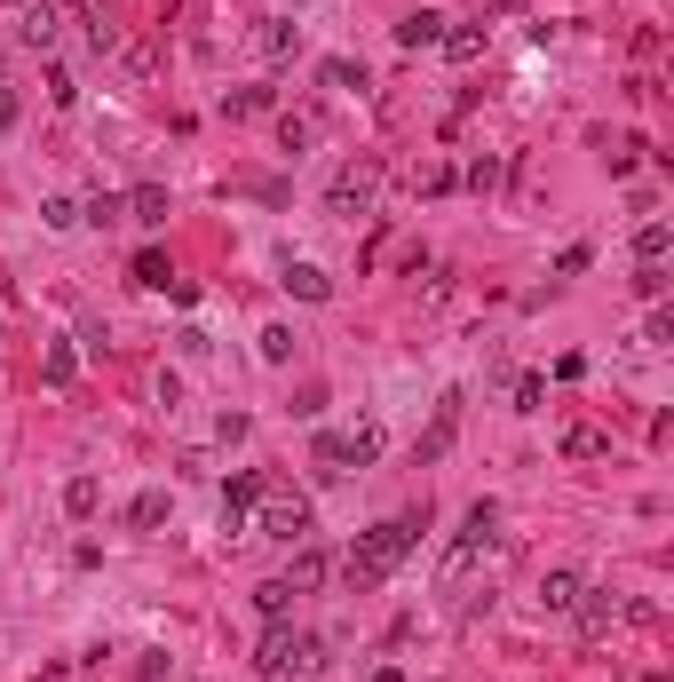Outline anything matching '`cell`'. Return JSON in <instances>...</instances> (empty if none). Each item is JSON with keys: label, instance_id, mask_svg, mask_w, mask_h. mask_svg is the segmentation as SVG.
<instances>
[{"label": "cell", "instance_id": "cell-34", "mask_svg": "<svg viewBox=\"0 0 674 682\" xmlns=\"http://www.w3.org/2000/svg\"><path fill=\"white\" fill-rule=\"evenodd\" d=\"M41 223H48V230H72V223H80V207H72V198H48Z\"/></svg>", "mask_w": 674, "mask_h": 682}, {"label": "cell", "instance_id": "cell-8", "mask_svg": "<svg viewBox=\"0 0 674 682\" xmlns=\"http://www.w3.org/2000/svg\"><path fill=\"white\" fill-rule=\"evenodd\" d=\"M571 611H580V635L603 643V635H612V620H619V595H612V588H580V603H571Z\"/></svg>", "mask_w": 674, "mask_h": 682}, {"label": "cell", "instance_id": "cell-2", "mask_svg": "<svg viewBox=\"0 0 674 682\" xmlns=\"http://www.w3.org/2000/svg\"><path fill=\"white\" fill-rule=\"evenodd\" d=\"M492 539H500V508L492 500H477V508H468V516H460V532H453V548H445V564H436V588H460V579L468 571H477L484 564V548H492Z\"/></svg>", "mask_w": 674, "mask_h": 682}, {"label": "cell", "instance_id": "cell-24", "mask_svg": "<svg viewBox=\"0 0 674 682\" xmlns=\"http://www.w3.org/2000/svg\"><path fill=\"white\" fill-rule=\"evenodd\" d=\"M318 80L350 95V88H365V64H350V56H325V64H318Z\"/></svg>", "mask_w": 674, "mask_h": 682}, {"label": "cell", "instance_id": "cell-25", "mask_svg": "<svg viewBox=\"0 0 674 682\" xmlns=\"http://www.w3.org/2000/svg\"><path fill=\"white\" fill-rule=\"evenodd\" d=\"M80 223H95V230H112V223H127V198H112V191H95L88 207H80Z\"/></svg>", "mask_w": 674, "mask_h": 682}, {"label": "cell", "instance_id": "cell-13", "mask_svg": "<svg viewBox=\"0 0 674 682\" xmlns=\"http://www.w3.org/2000/svg\"><path fill=\"white\" fill-rule=\"evenodd\" d=\"M484 41H492V24H445V41H436V48H445L453 64H477Z\"/></svg>", "mask_w": 674, "mask_h": 682}, {"label": "cell", "instance_id": "cell-15", "mask_svg": "<svg viewBox=\"0 0 674 682\" xmlns=\"http://www.w3.org/2000/svg\"><path fill=\"white\" fill-rule=\"evenodd\" d=\"M436 41H445V16H436V9H413L397 24V48H436Z\"/></svg>", "mask_w": 674, "mask_h": 682}, {"label": "cell", "instance_id": "cell-31", "mask_svg": "<svg viewBox=\"0 0 674 682\" xmlns=\"http://www.w3.org/2000/svg\"><path fill=\"white\" fill-rule=\"evenodd\" d=\"M48 104L72 112V104H80V80H72V72H48Z\"/></svg>", "mask_w": 674, "mask_h": 682}, {"label": "cell", "instance_id": "cell-37", "mask_svg": "<svg viewBox=\"0 0 674 682\" xmlns=\"http://www.w3.org/2000/svg\"><path fill=\"white\" fill-rule=\"evenodd\" d=\"M365 682H404V667H374V674H365Z\"/></svg>", "mask_w": 674, "mask_h": 682}, {"label": "cell", "instance_id": "cell-36", "mask_svg": "<svg viewBox=\"0 0 674 682\" xmlns=\"http://www.w3.org/2000/svg\"><path fill=\"white\" fill-rule=\"evenodd\" d=\"M9 127H16V95H9V88H0V135H9Z\"/></svg>", "mask_w": 674, "mask_h": 682}, {"label": "cell", "instance_id": "cell-16", "mask_svg": "<svg viewBox=\"0 0 674 682\" xmlns=\"http://www.w3.org/2000/svg\"><path fill=\"white\" fill-rule=\"evenodd\" d=\"M72 373H80V350H72V341H48V357H41V382H48V389H72Z\"/></svg>", "mask_w": 674, "mask_h": 682}, {"label": "cell", "instance_id": "cell-18", "mask_svg": "<svg viewBox=\"0 0 674 682\" xmlns=\"http://www.w3.org/2000/svg\"><path fill=\"white\" fill-rule=\"evenodd\" d=\"M127 279H135V286H151V294H167V279H175V262H167L159 247H144V254L127 262Z\"/></svg>", "mask_w": 674, "mask_h": 682}, {"label": "cell", "instance_id": "cell-10", "mask_svg": "<svg viewBox=\"0 0 674 682\" xmlns=\"http://www.w3.org/2000/svg\"><path fill=\"white\" fill-rule=\"evenodd\" d=\"M56 32H64V16L48 9V0H24V16H16V41H24V48H56Z\"/></svg>", "mask_w": 674, "mask_h": 682}, {"label": "cell", "instance_id": "cell-33", "mask_svg": "<svg viewBox=\"0 0 674 682\" xmlns=\"http://www.w3.org/2000/svg\"><path fill=\"white\" fill-rule=\"evenodd\" d=\"M539 405H548V382H539V373H524V382H516V413H539Z\"/></svg>", "mask_w": 674, "mask_h": 682}, {"label": "cell", "instance_id": "cell-23", "mask_svg": "<svg viewBox=\"0 0 674 682\" xmlns=\"http://www.w3.org/2000/svg\"><path fill=\"white\" fill-rule=\"evenodd\" d=\"M95 500H104V485H95V476H72V485H64V516H95Z\"/></svg>", "mask_w": 674, "mask_h": 682}, {"label": "cell", "instance_id": "cell-17", "mask_svg": "<svg viewBox=\"0 0 674 682\" xmlns=\"http://www.w3.org/2000/svg\"><path fill=\"white\" fill-rule=\"evenodd\" d=\"M286 588H294V595H310V588H325V556L310 548V539H301V548H294V571H286Z\"/></svg>", "mask_w": 674, "mask_h": 682}, {"label": "cell", "instance_id": "cell-14", "mask_svg": "<svg viewBox=\"0 0 674 682\" xmlns=\"http://www.w3.org/2000/svg\"><path fill=\"white\" fill-rule=\"evenodd\" d=\"M286 294L294 302H333V279H325L318 262H286Z\"/></svg>", "mask_w": 674, "mask_h": 682}, {"label": "cell", "instance_id": "cell-7", "mask_svg": "<svg viewBox=\"0 0 674 682\" xmlns=\"http://www.w3.org/2000/svg\"><path fill=\"white\" fill-rule=\"evenodd\" d=\"M460 405H468L460 389H445V397H436V421H429V436L413 445V453H421V468H436V461L453 453V436H460Z\"/></svg>", "mask_w": 674, "mask_h": 682}, {"label": "cell", "instance_id": "cell-21", "mask_svg": "<svg viewBox=\"0 0 674 682\" xmlns=\"http://www.w3.org/2000/svg\"><path fill=\"white\" fill-rule=\"evenodd\" d=\"M254 611H262L270 627H278L286 611H294V588H286V579H262V588H254Z\"/></svg>", "mask_w": 674, "mask_h": 682}, {"label": "cell", "instance_id": "cell-26", "mask_svg": "<svg viewBox=\"0 0 674 682\" xmlns=\"http://www.w3.org/2000/svg\"><path fill=\"white\" fill-rule=\"evenodd\" d=\"M127 524H135V532H159V524H167V492H144V500L127 508Z\"/></svg>", "mask_w": 674, "mask_h": 682}, {"label": "cell", "instance_id": "cell-39", "mask_svg": "<svg viewBox=\"0 0 674 682\" xmlns=\"http://www.w3.org/2000/svg\"><path fill=\"white\" fill-rule=\"evenodd\" d=\"M492 9H524V0H492Z\"/></svg>", "mask_w": 674, "mask_h": 682}, {"label": "cell", "instance_id": "cell-3", "mask_svg": "<svg viewBox=\"0 0 674 682\" xmlns=\"http://www.w3.org/2000/svg\"><path fill=\"white\" fill-rule=\"evenodd\" d=\"M254 532L278 539V548H301V539L318 532V508L301 500V492H286V485H262V500H254Z\"/></svg>", "mask_w": 674, "mask_h": 682}, {"label": "cell", "instance_id": "cell-9", "mask_svg": "<svg viewBox=\"0 0 674 682\" xmlns=\"http://www.w3.org/2000/svg\"><path fill=\"white\" fill-rule=\"evenodd\" d=\"M167 215H175V198H167V183H135V191H127V223H144V230H167Z\"/></svg>", "mask_w": 674, "mask_h": 682}, {"label": "cell", "instance_id": "cell-5", "mask_svg": "<svg viewBox=\"0 0 674 682\" xmlns=\"http://www.w3.org/2000/svg\"><path fill=\"white\" fill-rule=\"evenodd\" d=\"M381 421H357V429H325L318 436V461H325V476H342V468H374L381 461Z\"/></svg>", "mask_w": 674, "mask_h": 682}, {"label": "cell", "instance_id": "cell-40", "mask_svg": "<svg viewBox=\"0 0 674 682\" xmlns=\"http://www.w3.org/2000/svg\"><path fill=\"white\" fill-rule=\"evenodd\" d=\"M0 88H9V72H0Z\"/></svg>", "mask_w": 674, "mask_h": 682}, {"label": "cell", "instance_id": "cell-4", "mask_svg": "<svg viewBox=\"0 0 674 682\" xmlns=\"http://www.w3.org/2000/svg\"><path fill=\"white\" fill-rule=\"evenodd\" d=\"M374 198H381V159L365 151V159H342V175L325 183V215L357 223V215H374Z\"/></svg>", "mask_w": 674, "mask_h": 682}, {"label": "cell", "instance_id": "cell-30", "mask_svg": "<svg viewBox=\"0 0 674 682\" xmlns=\"http://www.w3.org/2000/svg\"><path fill=\"white\" fill-rule=\"evenodd\" d=\"M262 357L286 365V357H294V326H262Z\"/></svg>", "mask_w": 674, "mask_h": 682}, {"label": "cell", "instance_id": "cell-28", "mask_svg": "<svg viewBox=\"0 0 674 682\" xmlns=\"http://www.w3.org/2000/svg\"><path fill=\"white\" fill-rule=\"evenodd\" d=\"M310 135H318V120H301V112L278 120V144H286V151H310Z\"/></svg>", "mask_w": 674, "mask_h": 682}, {"label": "cell", "instance_id": "cell-19", "mask_svg": "<svg viewBox=\"0 0 674 682\" xmlns=\"http://www.w3.org/2000/svg\"><path fill=\"white\" fill-rule=\"evenodd\" d=\"M666 254H674V230H666V223L651 215L643 230H635V262H666Z\"/></svg>", "mask_w": 674, "mask_h": 682}, {"label": "cell", "instance_id": "cell-20", "mask_svg": "<svg viewBox=\"0 0 674 682\" xmlns=\"http://www.w3.org/2000/svg\"><path fill=\"white\" fill-rule=\"evenodd\" d=\"M603 453H612L603 429H563V461H603Z\"/></svg>", "mask_w": 674, "mask_h": 682}, {"label": "cell", "instance_id": "cell-6", "mask_svg": "<svg viewBox=\"0 0 674 682\" xmlns=\"http://www.w3.org/2000/svg\"><path fill=\"white\" fill-rule=\"evenodd\" d=\"M254 667H262V674H286V667H318V643H301V635H294V627L278 620V627L262 635V651H254Z\"/></svg>", "mask_w": 674, "mask_h": 682}, {"label": "cell", "instance_id": "cell-12", "mask_svg": "<svg viewBox=\"0 0 674 682\" xmlns=\"http://www.w3.org/2000/svg\"><path fill=\"white\" fill-rule=\"evenodd\" d=\"M580 588H587V579H580V571H563V564H556L548 579H539V611H556V620H563V611H571V603H580Z\"/></svg>", "mask_w": 674, "mask_h": 682}, {"label": "cell", "instance_id": "cell-29", "mask_svg": "<svg viewBox=\"0 0 674 682\" xmlns=\"http://www.w3.org/2000/svg\"><path fill=\"white\" fill-rule=\"evenodd\" d=\"M674 279H666V262H635V294H643V302H659Z\"/></svg>", "mask_w": 674, "mask_h": 682}, {"label": "cell", "instance_id": "cell-11", "mask_svg": "<svg viewBox=\"0 0 674 682\" xmlns=\"http://www.w3.org/2000/svg\"><path fill=\"white\" fill-rule=\"evenodd\" d=\"M254 48H262L270 64H286V56L301 48V24H286V16H262V24H254Z\"/></svg>", "mask_w": 674, "mask_h": 682}, {"label": "cell", "instance_id": "cell-22", "mask_svg": "<svg viewBox=\"0 0 674 682\" xmlns=\"http://www.w3.org/2000/svg\"><path fill=\"white\" fill-rule=\"evenodd\" d=\"M453 183H460V175H453L445 159H421V167H413V191H421V198H445Z\"/></svg>", "mask_w": 674, "mask_h": 682}, {"label": "cell", "instance_id": "cell-38", "mask_svg": "<svg viewBox=\"0 0 674 682\" xmlns=\"http://www.w3.org/2000/svg\"><path fill=\"white\" fill-rule=\"evenodd\" d=\"M48 9H56V16H64V9H72V16H88V0H48Z\"/></svg>", "mask_w": 674, "mask_h": 682}, {"label": "cell", "instance_id": "cell-27", "mask_svg": "<svg viewBox=\"0 0 674 682\" xmlns=\"http://www.w3.org/2000/svg\"><path fill=\"white\" fill-rule=\"evenodd\" d=\"M222 112H230V120H254V112H270V88H239V95H222Z\"/></svg>", "mask_w": 674, "mask_h": 682}, {"label": "cell", "instance_id": "cell-32", "mask_svg": "<svg viewBox=\"0 0 674 682\" xmlns=\"http://www.w3.org/2000/svg\"><path fill=\"white\" fill-rule=\"evenodd\" d=\"M460 183H468V191H492V183H500V159H468Z\"/></svg>", "mask_w": 674, "mask_h": 682}, {"label": "cell", "instance_id": "cell-1", "mask_svg": "<svg viewBox=\"0 0 674 682\" xmlns=\"http://www.w3.org/2000/svg\"><path fill=\"white\" fill-rule=\"evenodd\" d=\"M413 548H421V516H389V524H374V532H365L357 548H350V564H342L350 595H374L381 579H389L404 556H413Z\"/></svg>", "mask_w": 674, "mask_h": 682}, {"label": "cell", "instance_id": "cell-35", "mask_svg": "<svg viewBox=\"0 0 674 682\" xmlns=\"http://www.w3.org/2000/svg\"><path fill=\"white\" fill-rule=\"evenodd\" d=\"M587 262H595V247H563V254H556V279H580Z\"/></svg>", "mask_w": 674, "mask_h": 682}]
</instances>
